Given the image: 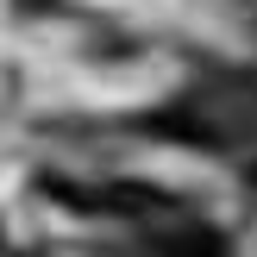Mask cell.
<instances>
[{
	"label": "cell",
	"mask_w": 257,
	"mask_h": 257,
	"mask_svg": "<svg viewBox=\"0 0 257 257\" xmlns=\"http://www.w3.org/2000/svg\"><path fill=\"white\" fill-rule=\"evenodd\" d=\"M151 251H157V257H226V245L207 232V226H176V232L157 238Z\"/></svg>",
	"instance_id": "1"
}]
</instances>
